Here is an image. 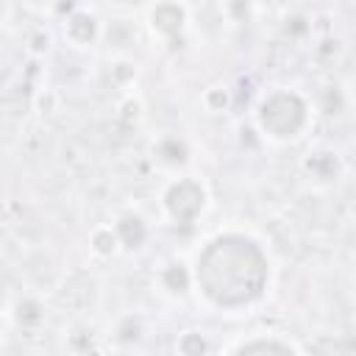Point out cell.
<instances>
[{
  "label": "cell",
  "mask_w": 356,
  "mask_h": 356,
  "mask_svg": "<svg viewBox=\"0 0 356 356\" xmlns=\"http://www.w3.org/2000/svg\"><path fill=\"white\" fill-rule=\"evenodd\" d=\"M197 281L217 306H242L261 295L267 284V259L253 239L228 234L200 253Z\"/></svg>",
  "instance_id": "obj_1"
},
{
  "label": "cell",
  "mask_w": 356,
  "mask_h": 356,
  "mask_svg": "<svg viewBox=\"0 0 356 356\" xmlns=\"http://www.w3.org/2000/svg\"><path fill=\"white\" fill-rule=\"evenodd\" d=\"M306 122V106L295 92H275L261 106V125L273 136H295Z\"/></svg>",
  "instance_id": "obj_2"
},
{
  "label": "cell",
  "mask_w": 356,
  "mask_h": 356,
  "mask_svg": "<svg viewBox=\"0 0 356 356\" xmlns=\"http://www.w3.org/2000/svg\"><path fill=\"white\" fill-rule=\"evenodd\" d=\"M164 203H167V211L172 214V220L189 225L200 214V209H203V189H200V184L184 178V181L170 186Z\"/></svg>",
  "instance_id": "obj_3"
},
{
  "label": "cell",
  "mask_w": 356,
  "mask_h": 356,
  "mask_svg": "<svg viewBox=\"0 0 356 356\" xmlns=\"http://www.w3.org/2000/svg\"><path fill=\"white\" fill-rule=\"evenodd\" d=\"M153 25L161 31V33H178L181 25H184V8L175 6V3H161L153 8Z\"/></svg>",
  "instance_id": "obj_4"
},
{
  "label": "cell",
  "mask_w": 356,
  "mask_h": 356,
  "mask_svg": "<svg viewBox=\"0 0 356 356\" xmlns=\"http://www.w3.org/2000/svg\"><path fill=\"white\" fill-rule=\"evenodd\" d=\"M117 234H120V239L128 245V248H139L142 242H145V222L139 220V217H122L120 222H117Z\"/></svg>",
  "instance_id": "obj_5"
},
{
  "label": "cell",
  "mask_w": 356,
  "mask_h": 356,
  "mask_svg": "<svg viewBox=\"0 0 356 356\" xmlns=\"http://www.w3.org/2000/svg\"><path fill=\"white\" fill-rule=\"evenodd\" d=\"M236 356H295V353L275 339H256V342L239 348Z\"/></svg>",
  "instance_id": "obj_6"
},
{
  "label": "cell",
  "mask_w": 356,
  "mask_h": 356,
  "mask_svg": "<svg viewBox=\"0 0 356 356\" xmlns=\"http://www.w3.org/2000/svg\"><path fill=\"white\" fill-rule=\"evenodd\" d=\"M156 153H159L167 164H181V161L186 159V147H184V142H178V139H164Z\"/></svg>",
  "instance_id": "obj_7"
},
{
  "label": "cell",
  "mask_w": 356,
  "mask_h": 356,
  "mask_svg": "<svg viewBox=\"0 0 356 356\" xmlns=\"http://www.w3.org/2000/svg\"><path fill=\"white\" fill-rule=\"evenodd\" d=\"M164 284H167V289H172V292H184V289L189 286V273H186V267H184V264H172V267L164 273Z\"/></svg>",
  "instance_id": "obj_8"
},
{
  "label": "cell",
  "mask_w": 356,
  "mask_h": 356,
  "mask_svg": "<svg viewBox=\"0 0 356 356\" xmlns=\"http://www.w3.org/2000/svg\"><path fill=\"white\" fill-rule=\"evenodd\" d=\"M70 33H72V39H78V42H89V39L95 36V19L78 14V17L70 22Z\"/></svg>",
  "instance_id": "obj_9"
},
{
  "label": "cell",
  "mask_w": 356,
  "mask_h": 356,
  "mask_svg": "<svg viewBox=\"0 0 356 356\" xmlns=\"http://www.w3.org/2000/svg\"><path fill=\"white\" fill-rule=\"evenodd\" d=\"M181 353L184 356H203L206 353V339L200 334H186L181 339Z\"/></svg>",
  "instance_id": "obj_10"
},
{
  "label": "cell",
  "mask_w": 356,
  "mask_h": 356,
  "mask_svg": "<svg viewBox=\"0 0 356 356\" xmlns=\"http://www.w3.org/2000/svg\"><path fill=\"white\" fill-rule=\"evenodd\" d=\"M114 242H117V236H114L111 231L95 234V250H97V253H111V250H114Z\"/></svg>",
  "instance_id": "obj_11"
},
{
  "label": "cell",
  "mask_w": 356,
  "mask_h": 356,
  "mask_svg": "<svg viewBox=\"0 0 356 356\" xmlns=\"http://www.w3.org/2000/svg\"><path fill=\"white\" fill-rule=\"evenodd\" d=\"M42 314H39V306L33 303V300H22L19 303V320L22 323H36Z\"/></svg>",
  "instance_id": "obj_12"
}]
</instances>
